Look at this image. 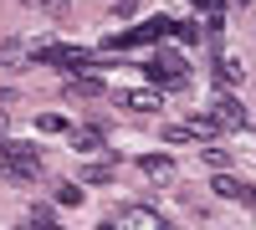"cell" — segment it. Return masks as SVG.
Listing matches in <instances>:
<instances>
[{"label": "cell", "instance_id": "1", "mask_svg": "<svg viewBox=\"0 0 256 230\" xmlns=\"http://www.w3.org/2000/svg\"><path fill=\"white\" fill-rule=\"evenodd\" d=\"M36 61H46V67H62V72H92V67H108V61H98L92 51H82V46H46V51H36Z\"/></svg>", "mask_w": 256, "mask_h": 230}, {"label": "cell", "instance_id": "2", "mask_svg": "<svg viewBox=\"0 0 256 230\" xmlns=\"http://www.w3.org/2000/svg\"><path fill=\"white\" fill-rule=\"evenodd\" d=\"M144 77L154 82V87H159V82H164V87H180V82H184V56L180 51H148Z\"/></svg>", "mask_w": 256, "mask_h": 230}, {"label": "cell", "instance_id": "3", "mask_svg": "<svg viewBox=\"0 0 256 230\" xmlns=\"http://www.w3.org/2000/svg\"><path fill=\"white\" fill-rule=\"evenodd\" d=\"M169 31V20L164 15H154V20H144V26H134V31H118V36H108V51H128V46H148V41H159Z\"/></svg>", "mask_w": 256, "mask_h": 230}, {"label": "cell", "instance_id": "4", "mask_svg": "<svg viewBox=\"0 0 256 230\" xmlns=\"http://www.w3.org/2000/svg\"><path fill=\"white\" fill-rule=\"evenodd\" d=\"M113 230H164V220L148 210V205H123L118 210V220H108Z\"/></svg>", "mask_w": 256, "mask_h": 230}, {"label": "cell", "instance_id": "5", "mask_svg": "<svg viewBox=\"0 0 256 230\" xmlns=\"http://www.w3.org/2000/svg\"><path fill=\"white\" fill-rule=\"evenodd\" d=\"M210 190H216L220 200H236V205H251V210H256V184H246V179H236V174H216V179H210Z\"/></svg>", "mask_w": 256, "mask_h": 230}, {"label": "cell", "instance_id": "6", "mask_svg": "<svg viewBox=\"0 0 256 230\" xmlns=\"http://www.w3.org/2000/svg\"><path fill=\"white\" fill-rule=\"evenodd\" d=\"M210 118H216L220 128H246V123H251V118H246V108H241L230 92H220L216 102H210Z\"/></svg>", "mask_w": 256, "mask_h": 230}, {"label": "cell", "instance_id": "7", "mask_svg": "<svg viewBox=\"0 0 256 230\" xmlns=\"http://www.w3.org/2000/svg\"><path fill=\"white\" fill-rule=\"evenodd\" d=\"M128 113H159L164 108V97H159V87H134V92H123L118 97Z\"/></svg>", "mask_w": 256, "mask_h": 230}, {"label": "cell", "instance_id": "8", "mask_svg": "<svg viewBox=\"0 0 256 230\" xmlns=\"http://www.w3.org/2000/svg\"><path fill=\"white\" fill-rule=\"evenodd\" d=\"M138 169H144V179H154V184H169V179L180 174L169 154H144V159H138Z\"/></svg>", "mask_w": 256, "mask_h": 230}, {"label": "cell", "instance_id": "9", "mask_svg": "<svg viewBox=\"0 0 256 230\" xmlns=\"http://www.w3.org/2000/svg\"><path fill=\"white\" fill-rule=\"evenodd\" d=\"M67 97H82V102H92V97H102V82L98 77H67V87H62Z\"/></svg>", "mask_w": 256, "mask_h": 230}, {"label": "cell", "instance_id": "10", "mask_svg": "<svg viewBox=\"0 0 256 230\" xmlns=\"http://www.w3.org/2000/svg\"><path fill=\"white\" fill-rule=\"evenodd\" d=\"M241 77H246V72H241V61H236V56H220V61H216V82H220L226 92H230V87H241Z\"/></svg>", "mask_w": 256, "mask_h": 230}, {"label": "cell", "instance_id": "11", "mask_svg": "<svg viewBox=\"0 0 256 230\" xmlns=\"http://www.w3.org/2000/svg\"><path fill=\"white\" fill-rule=\"evenodd\" d=\"M184 128H190V138H205V143L226 133V128H220V123H216V118H190V123H184Z\"/></svg>", "mask_w": 256, "mask_h": 230}, {"label": "cell", "instance_id": "12", "mask_svg": "<svg viewBox=\"0 0 256 230\" xmlns=\"http://www.w3.org/2000/svg\"><path fill=\"white\" fill-rule=\"evenodd\" d=\"M113 169H118V159H102V164H92V169H82V179H77V184H108V179H113Z\"/></svg>", "mask_w": 256, "mask_h": 230}, {"label": "cell", "instance_id": "13", "mask_svg": "<svg viewBox=\"0 0 256 230\" xmlns=\"http://www.w3.org/2000/svg\"><path fill=\"white\" fill-rule=\"evenodd\" d=\"M72 149H77V154H98V149H102V133H98V128H77V133H72Z\"/></svg>", "mask_w": 256, "mask_h": 230}, {"label": "cell", "instance_id": "14", "mask_svg": "<svg viewBox=\"0 0 256 230\" xmlns=\"http://www.w3.org/2000/svg\"><path fill=\"white\" fill-rule=\"evenodd\" d=\"M26 225H31V230H62V225H56V215L46 210V205H36V210H31V220H26Z\"/></svg>", "mask_w": 256, "mask_h": 230}, {"label": "cell", "instance_id": "15", "mask_svg": "<svg viewBox=\"0 0 256 230\" xmlns=\"http://www.w3.org/2000/svg\"><path fill=\"white\" fill-rule=\"evenodd\" d=\"M36 133H67V118H62V113H41L36 118Z\"/></svg>", "mask_w": 256, "mask_h": 230}, {"label": "cell", "instance_id": "16", "mask_svg": "<svg viewBox=\"0 0 256 230\" xmlns=\"http://www.w3.org/2000/svg\"><path fill=\"white\" fill-rule=\"evenodd\" d=\"M169 31H174L180 41H200V36H205V26H200V20H180V26L169 20Z\"/></svg>", "mask_w": 256, "mask_h": 230}, {"label": "cell", "instance_id": "17", "mask_svg": "<svg viewBox=\"0 0 256 230\" xmlns=\"http://www.w3.org/2000/svg\"><path fill=\"white\" fill-rule=\"evenodd\" d=\"M82 200H88V190H82V184H62V190H56V205H72V210H77Z\"/></svg>", "mask_w": 256, "mask_h": 230}, {"label": "cell", "instance_id": "18", "mask_svg": "<svg viewBox=\"0 0 256 230\" xmlns=\"http://www.w3.org/2000/svg\"><path fill=\"white\" fill-rule=\"evenodd\" d=\"M26 5H41L46 15H67V10H72V0H26Z\"/></svg>", "mask_w": 256, "mask_h": 230}, {"label": "cell", "instance_id": "19", "mask_svg": "<svg viewBox=\"0 0 256 230\" xmlns=\"http://www.w3.org/2000/svg\"><path fill=\"white\" fill-rule=\"evenodd\" d=\"M164 143H190V128H184V123H174V128H164Z\"/></svg>", "mask_w": 256, "mask_h": 230}, {"label": "cell", "instance_id": "20", "mask_svg": "<svg viewBox=\"0 0 256 230\" xmlns=\"http://www.w3.org/2000/svg\"><path fill=\"white\" fill-rule=\"evenodd\" d=\"M190 5H195V10H205V5H216V0H190Z\"/></svg>", "mask_w": 256, "mask_h": 230}, {"label": "cell", "instance_id": "21", "mask_svg": "<svg viewBox=\"0 0 256 230\" xmlns=\"http://www.w3.org/2000/svg\"><path fill=\"white\" fill-rule=\"evenodd\" d=\"M236 5H251V0H236Z\"/></svg>", "mask_w": 256, "mask_h": 230}, {"label": "cell", "instance_id": "22", "mask_svg": "<svg viewBox=\"0 0 256 230\" xmlns=\"http://www.w3.org/2000/svg\"><path fill=\"white\" fill-rule=\"evenodd\" d=\"M16 230H31V225H16Z\"/></svg>", "mask_w": 256, "mask_h": 230}, {"label": "cell", "instance_id": "23", "mask_svg": "<svg viewBox=\"0 0 256 230\" xmlns=\"http://www.w3.org/2000/svg\"><path fill=\"white\" fill-rule=\"evenodd\" d=\"M98 230H113V225H98Z\"/></svg>", "mask_w": 256, "mask_h": 230}]
</instances>
